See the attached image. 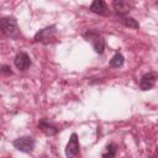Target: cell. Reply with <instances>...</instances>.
I'll list each match as a JSON object with an SVG mask.
<instances>
[{
	"label": "cell",
	"instance_id": "6da1fadb",
	"mask_svg": "<svg viewBox=\"0 0 158 158\" xmlns=\"http://www.w3.org/2000/svg\"><path fill=\"white\" fill-rule=\"evenodd\" d=\"M84 37L86 38V41H89L94 48V51L99 54H101L104 52V48H105V41L102 38V36L96 32L95 30H88L85 33H84Z\"/></svg>",
	"mask_w": 158,
	"mask_h": 158
},
{
	"label": "cell",
	"instance_id": "7a4b0ae2",
	"mask_svg": "<svg viewBox=\"0 0 158 158\" xmlns=\"http://www.w3.org/2000/svg\"><path fill=\"white\" fill-rule=\"evenodd\" d=\"M0 28L2 33L7 37H15L19 32L17 23L14 17H1L0 20Z\"/></svg>",
	"mask_w": 158,
	"mask_h": 158
},
{
	"label": "cell",
	"instance_id": "3957f363",
	"mask_svg": "<svg viewBox=\"0 0 158 158\" xmlns=\"http://www.w3.org/2000/svg\"><path fill=\"white\" fill-rule=\"evenodd\" d=\"M12 144L16 149L25 152V153H30V152H32V149L35 147V139L30 136H22V137L16 138L12 142Z\"/></svg>",
	"mask_w": 158,
	"mask_h": 158
},
{
	"label": "cell",
	"instance_id": "277c9868",
	"mask_svg": "<svg viewBox=\"0 0 158 158\" xmlns=\"http://www.w3.org/2000/svg\"><path fill=\"white\" fill-rule=\"evenodd\" d=\"M56 26H49L46 28L40 30L35 35V41L41 42V43H49L56 38Z\"/></svg>",
	"mask_w": 158,
	"mask_h": 158
},
{
	"label": "cell",
	"instance_id": "5b68a950",
	"mask_svg": "<svg viewBox=\"0 0 158 158\" xmlns=\"http://www.w3.org/2000/svg\"><path fill=\"white\" fill-rule=\"evenodd\" d=\"M79 153V141L77 133H72L67 147H65V156L67 158H75L77 154Z\"/></svg>",
	"mask_w": 158,
	"mask_h": 158
},
{
	"label": "cell",
	"instance_id": "8992f818",
	"mask_svg": "<svg viewBox=\"0 0 158 158\" xmlns=\"http://www.w3.org/2000/svg\"><path fill=\"white\" fill-rule=\"evenodd\" d=\"M14 62H15L16 68L20 69V70H26L31 65V59H30L28 54L25 53V52L17 53L16 57H15V59H14Z\"/></svg>",
	"mask_w": 158,
	"mask_h": 158
},
{
	"label": "cell",
	"instance_id": "52a82bcc",
	"mask_svg": "<svg viewBox=\"0 0 158 158\" xmlns=\"http://www.w3.org/2000/svg\"><path fill=\"white\" fill-rule=\"evenodd\" d=\"M157 80V77L154 73H147L144 75H142L141 80H139V86L142 90H149L154 86Z\"/></svg>",
	"mask_w": 158,
	"mask_h": 158
},
{
	"label": "cell",
	"instance_id": "ba28073f",
	"mask_svg": "<svg viewBox=\"0 0 158 158\" xmlns=\"http://www.w3.org/2000/svg\"><path fill=\"white\" fill-rule=\"evenodd\" d=\"M112 6L115 9V11L120 15V17L122 16H126V14L130 11L131 9V5L127 2V1H123V0H115L112 2Z\"/></svg>",
	"mask_w": 158,
	"mask_h": 158
},
{
	"label": "cell",
	"instance_id": "9c48e42d",
	"mask_svg": "<svg viewBox=\"0 0 158 158\" xmlns=\"http://www.w3.org/2000/svg\"><path fill=\"white\" fill-rule=\"evenodd\" d=\"M38 128H40L44 135H47V136H54V135L58 132V128H57L56 126L51 125L49 122H47V121H44V120H42V121L38 122Z\"/></svg>",
	"mask_w": 158,
	"mask_h": 158
},
{
	"label": "cell",
	"instance_id": "30bf717a",
	"mask_svg": "<svg viewBox=\"0 0 158 158\" xmlns=\"http://www.w3.org/2000/svg\"><path fill=\"white\" fill-rule=\"evenodd\" d=\"M90 10L95 14H99V15H105L106 14V4L102 1V0H95L91 5H90Z\"/></svg>",
	"mask_w": 158,
	"mask_h": 158
},
{
	"label": "cell",
	"instance_id": "8fae6325",
	"mask_svg": "<svg viewBox=\"0 0 158 158\" xmlns=\"http://www.w3.org/2000/svg\"><path fill=\"white\" fill-rule=\"evenodd\" d=\"M121 22H122L126 27H131V28H135V30H138V28H139V23H138L133 17L122 16V17H121Z\"/></svg>",
	"mask_w": 158,
	"mask_h": 158
},
{
	"label": "cell",
	"instance_id": "7c38bea8",
	"mask_svg": "<svg viewBox=\"0 0 158 158\" xmlns=\"http://www.w3.org/2000/svg\"><path fill=\"white\" fill-rule=\"evenodd\" d=\"M117 152V146L115 143H110L106 146L105 152L102 153V158H114Z\"/></svg>",
	"mask_w": 158,
	"mask_h": 158
},
{
	"label": "cell",
	"instance_id": "4fadbf2b",
	"mask_svg": "<svg viewBox=\"0 0 158 158\" xmlns=\"http://www.w3.org/2000/svg\"><path fill=\"white\" fill-rule=\"evenodd\" d=\"M123 62H125L123 56H122L121 53H116V54L111 58V60H110V65H111L112 68H120V67H122Z\"/></svg>",
	"mask_w": 158,
	"mask_h": 158
},
{
	"label": "cell",
	"instance_id": "5bb4252c",
	"mask_svg": "<svg viewBox=\"0 0 158 158\" xmlns=\"http://www.w3.org/2000/svg\"><path fill=\"white\" fill-rule=\"evenodd\" d=\"M1 70H2V73H5V74H12V72H11V68L9 67V65H1Z\"/></svg>",
	"mask_w": 158,
	"mask_h": 158
}]
</instances>
